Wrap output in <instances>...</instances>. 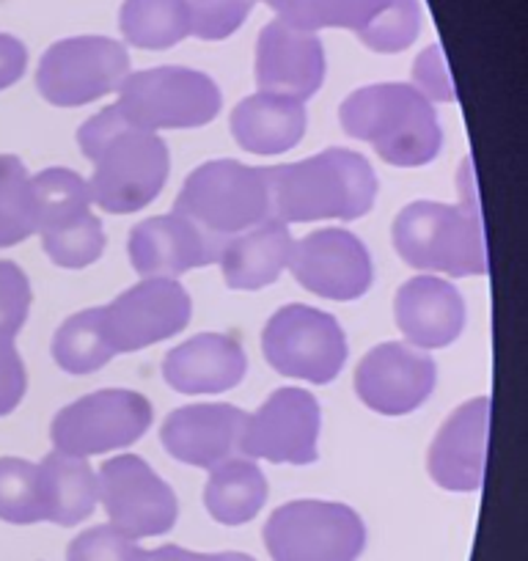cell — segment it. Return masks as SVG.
<instances>
[{
    "label": "cell",
    "mask_w": 528,
    "mask_h": 561,
    "mask_svg": "<svg viewBox=\"0 0 528 561\" xmlns=\"http://www.w3.org/2000/svg\"><path fill=\"white\" fill-rule=\"evenodd\" d=\"M242 424L245 413L234 404H187L163 421L160 438L174 460L213 471L240 457Z\"/></svg>",
    "instance_id": "20"
},
{
    "label": "cell",
    "mask_w": 528,
    "mask_h": 561,
    "mask_svg": "<svg viewBox=\"0 0 528 561\" xmlns=\"http://www.w3.org/2000/svg\"><path fill=\"white\" fill-rule=\"evenodd\" d=\"M53 358L69 375H91L116 358L102 306L78 311L58 328L53 339Z\"/></svg>",
    "instance_id": "27"
},
{
    "label": "cell",
    "mask_w": 528,
    "mask_h": 561,
    "mask_svg": "<svg viewBox=\"0 0 528 561\" xmlns=\"http://www.w3.org/2000/svg\"><path fill=\"white\" fill-rule=\"evenodd\" d=\"M490 438V399L477 397L460 404L429 446L427 468L438 488L473 493L484 484Z\"/></svg>",
    "instance_id": "19"
},
{
    "label": "cell",
    "mask_w": 528,
    "mask_h": 561,
    "mask_svg": "<svg viewBox=\"0 0 528 561\" xmlns=\"http://www.w3.org/2000/svg\"><path fill=\"white\" fill-rule=\"evenodd\" d=\"M320 440V402L303 388H278L271 399L245 415L240 457L248 460L309 466L317 460Z\"/></svg>",
    "instance_id": "13"
},
{
    "label": "cell",
    "mask_w": 528,
    "mask_h": 561,
    "mask_svg": "<svg viewBox=\"0 0 528 561\" xmlns=\"http://www.w3.org/2000/svg\"><path fill=\"white\" fill-rule=\"evenodd\" d=\"M31 284L23 267L14 262H0V350L14 347V339L23 331L31 311Z\"/></svg>",
    "instance_id": "34"
},
{
    "label": "cell",
    "mask_w": 528,
    "mask_h": 561,
    "mask_svg": "<svg viewBox=\"0 0 528 561\" xmlns=\"http://www.w3.org/2000/svg\"><path fill=\"white\" fill-rule=\"evenodd\" d=\"M438 369L427 350L402 342L377 344L355 369V393L380 415H408L435 391Z\"/></svg>",
    "instance_id": "16"
},
{
    "label": "cell",
    "mask_w": 528,
    "mask_h": 561,
    "mask_svg": "<svg viewBox=\"0 0 528 561\" xmlns=\"http://www.w3.org/2000/svg\"><path fill=\"white\" fill-rule=\"evenodd\" d=\"M393 317L411 347L440 350L466 331V300L460 289L440 275H416L397 293Z\"/></svg>",
    "instance_id": "21"
},
{
    "label": "cell",
    "mask_w": 528,
    "mask_h": 561,
    "mask_svg": "<svg viewBox=\"0 0 528 561\" xmlns=\"http://www.w3.org/2000/svg\"><path fill=\"white\" fill-rule=\"evenodd\" d=\"M116 107L136 127L193 129L220 113V89L209 75L187 67H158L133 72L118 85Z\"/></svg>",
    "instance_id": "6"
},
{
    "label": "cell",
    "mask_w": 528,
    "mask_h": 561,
    "mask_svg": "<svg viewBox=\"0 0 528 561\" xmlns=\"http://www.w3.org/2000/svg\"><path fill=\"white\" fill-rule=\"evenodd\" d=\"M80 152L91 160V202L111 215L141 213L169 180L171 158L158 133L136 127L116 105L105 107L78 133Z\"/></svg>",
    "instance_id": "1"
},
{
    "label": "cell",
    "mask_w": 528,
    "mask_h": 561,
    "mask_svg": "<svg viewBox=\"0 0 528 561\" xmlns=\"http://www.w3.org/2000/svg\"><path fill=\"white\" fill-rule=\"evenodd\" d=\"M325 80V50L320 36L284 20L262 28L256 42V83L262 94L306 102Z\"/></svg>",
    "instance_id": "18"
},
{
    "label": "cell",
    "mask_w": 528,
    "mask_h": 561,
    "mask_svg": "<svg viewBox=\"0 0 528 561\" xmlns=\"http://www.w3.org/2000/svg\"><path fill=\"white\" fill-rule=\"evenodd\" d=\"M226 242L180 213L147 218L129 231V264L141 278H180L220 259Z\"/></svg>",
    "instance_id": "17"
},
{
    "label": "cell",
    "mask_w": 528,
    "mask_h": 561,
    "mask_svg": "<svg viewBox=\"0 0 528 561\" xmlns=\"http://www.w3.org/2000/svg\"><path fill=\"white\" fill-rule=\"evenodd\" d=\"M391 240L402 262L427 273H444L451 278L487 275V242L477 198L468 204L413 202L397 215Z\"/></svg>",
    "instance_id": "4"
},
{
    "label": "cell",
    "mask_w": 528,
    "mask_h": 561,
    "mask_svg": "<svg viewBox=\"0 0 528 561\" xmlns=\"http://www.w3.org/2000/svg\"><path fill=\"white\" fill-rule=\"evenodd\" d=\"M248 371L245 350L226 333H198L171 350L163 377L180 393H223L240 386Z\"/></svg>",
    "instance_id": "22"
},
{
    "label": "cell",
    "mask_w": 528,
    "mask_h": 561,
    "mask_svg": "<svg viewBox=\"0 0 528 561\" xmlns=\"http://www.w3.org/2000/svg\"><path fill=\"white\" fill-rule=\"evenodd\" d=\"M413 89L429 102H455V85H451L449 67L438 45L427 47L413 64Z\"/></svg>",
    "instance_id": "36"
},
{
    "label": "cell",
    "mask_w": 528,
    "mask_h": 561,
    "mask_svg": "<svg viewBox=\"0 0 528 561\" xmlns=\"http://www.w3.org/2000/svg\"><path fill=\"white\" fill-rule=\"evenodd\" d=\"M39 477L45 520L56 523V526H74L96 510L100 482L85 457L50 451L39 462Z\"/></svg>",
    "instance_id": "25"
},
{
    "label": "cell",
    "mask_w": 528,
    "mask_h": 561,
    "mask_svg": "<svg viewBox=\"0 0 528 561\" xmlns=\"http://www.w3.org/2000/svg\"><path fill=\"white\" fill-rule=\"evenodd\" d=\"M174 213L196 220L220 240H231L273 218L267 169H253L237 160H209L187 176Z\"/></svg>",
    "instance_id": "5"
},
{
    "label": "cell",
    "mask_w": 528,
    "mask_h": 561,
    "mask_svg": "<svg viewBox=\"0 0 528 561\" xmlns=\"http://www.w3.org/2000/svg\"><path fill=\"white\" fill-rule=\"evenodd\" d=\"M273 561H358L366 526L358 512L336 501H289L264 523Z\"/></svg>",
    "instance_id": "7"
},
{
    "label": "cell",
    "mask_w": 528,
    "mask_h": 561,
    "mask_svg": "<svg viewBox=\"0 0 528 561\" xmlns=\"http://www.w3.org/2000/svg\"><path fill=\"white\" fill-rule=\"evenodd\" d=\"M292 234L289 226L278 218L264 220L242 234L231 237L220 253V270L229 289H253L271 287L273 280L287 270L289 253H292Z\"/></svg>",
    "instance_id": "23"
},
{
    "label": "cell",
    "mask_w": 528,
    "mask_h": 561,
    "mask_svg": "<svg viewBox=\"0 0 528 561\" xmlns=\"http://www.w3.org/2000/svg\"><path fill=\"white\" fill-rule=\"evenodd\" d=\"M193 304L176 278H144L133 289L102 306L107 336L118 353H138L187 328Z\"/></svg>",
    "instance_id": "14"
},
{
    "label": "cell",
    "mask_w": 528,
    "mask_h": 561,
    "mask_svg": "<svg viewBox=\"0 0 528 561\" xmlns=\"http://www.w3.org/2000/svg\"><path fill=\"white\" fill-rule=\"evenodd\" d=\"M218 561H256L248 553H218Z\"/></svg>",
    "instance_id": "40"
},
{
    "label": "cell",
    "mask_w": 528,
    "mask_h": 561,
    "mask_svg": "<svg viewBox=\"0 0 528 561\" xmlns=\"http://www.w3.org/2000/svg\"><path fill=\"white\" fill-rule=\"evenodd\" d=\"M152 402L144 393L105 388L67 404L53 419L50 438L61 455H105L138 444L152 427Z\"/></svg>",
    "instance_id": "10"
},
{
    "label": "cell",
    "mask_w": 528,
    "mask_h": 561,
    "mask_svg": "<svg viewBox=\"0 0 528 561\" xmlns=\"http://www.w3.org/2000/svg\"><path fill=\"white\" fill-rule=\"evenodd\" d=\"M96 482L107 520L127 537H160L174 528L180 517L176 493L149 468L144 457H111L102 462Z\"/></svg>",
    "instance_id": "12"
},
{
    "label": "cell",
    "mask_w": 528,
    "mask_h": 561,
    "mask_svg": "<svg viewBox=\"0 0 528 561\" xmlns=\"http://www.w3.org/2000/svg\"><path fill=\"white\" fill-rule=\"evenodd\" d=\"M264 358L278 375L328 386L347 364V336L336 317L311 306L278 309L262 331Z\"/></svg>",
    "instance_id": "9"
},
{
    "label": "cell",
    "mask_w": 528,
    "mask_h": 561,
    "mask_svg": "<svg viewBox=\"0 0 528 561\" xmlns=\"http://www.w3.org/2000/svg\"><path fill=\"white\" fill-rule=\"evenodd\" d=\"M278 20L300 31L349 28L369 50L402 53L418 39V0H264Z\"/></svg>",
    "instance_id": "8"
},
{
    "label": "cell",
    "mask_w": 528,
    "mask_h": 561,
    "mask_svg": "<svg viewBox=\"0 0 528 561\" xmlns=\"http://www.w3.org/2000/svg\"><path fill=\"white\" fill-rule=\"evenodd\" d=\"M256 0H182L191 34L204 42L229 39L248 20Z\"/></svg>",
    "instance_id": "33"
},
{
    "label": "cell",
    "mask_w": 528,
    "mask_h": 561,
    "mask_svg": "<svg viewBox=\"0 0 528 561\" xmlns=\"http://www.w3.org/2000/svg\"><path fill=\"white\" fill-rule=\"evenodd\" d=\"M273 218L282 224L358 220L375 207L377 174L349 149H325L309 160L267 169Z\"/></svg>",
    "instance_id": "2"
},
{
    "label": "cell",
    "mask_w": 528,
    "mask_h": 561,
    "mask_svg": "<svg viewBox=\"0 0 528 561\" xmlns=\"http://www.w3.org/2000/svg\"><path fill=\"white\" fill-rule=\"evenodd\" d=\"M42 248L50 256L53 264L67 270H80L94 264L105 251V231H102L100 218L94 213H83L72 220L50 226L39 231Z\"/></svg>",
    "instance_id": "32"
},
{
    "label": "cell",
    "mask_w": 528,
    "mask_h": 561,
    "mask_svg": "<svg viewBox=\"0 0 528 561\" xmlns=\"http://www.w3.org/2000/svg\"><path fill=\"white\" fill-rule=\"evenodd\" d=\"M144 556L147 550L138 539L127 537L111 523L78 534L67 548V561H144Z\"/></svg>",
    "instance_id": "35"
},
{
    "label": "cell",
    "mask_w": 528,
    "mask_h": 561,
    "mask_svg": "<svg viewBox=\"0 0 528 561\" xmlns=\"http://www.w3.org/2000/svg\"><path fill=\"white\" fill-rule=\"evenodd\" d=\"M267 493L271 488L262 468L248 457H231L209 471L204 504L209 515L223 526H242L262 512Z\"/></svg>",
    "instance_id": "26"
},
{
    "label": "cell",
    "mask_w": 528,
    "mask_h": 561,
    "mask_svg": "<svg viewBox=\"0 0 528 561\" xmlns=\"http://www.w3.org/2000/svg\"><path fill=\"white\" fill-rule=\"evenodd\" d=\"M129 75L124 45L107 36L61 39L42 56L36 89L50 105L80 107L118 91Z\"/></svg>",
    "instance_id": "11"
},
{
    "label": "cell",
    "mask_w": 528,
    "mask_h": 561,
    "mask_svg": "<svg viewBox=\"0 0 528 561\" xmlns=\"http://www.w3.org/2000/svg\"><path fill=\"white\" fill-rule=\"evenodd\" d=\"M25 388H28V375L25 364L14 347L0 350V415H9L23 402Z\"/></svg>",
    "instance_id": "37"
},
{
    "label": "cell",
    "mask_w": 528,
    "mask_h": 561,
    "mask_svg": "<svg viewBox=\"0 0 528 561\" xmlns=\"http://www.w3.org/2000/svg\"><path fill=\"white\" fill-rule=\"evenodd\" d=\"M287 267L300 287L325 300H358L375 280L369 251L347 229H320L295 242Z\"/></svg>",
    "instance_id": "15"
},
{
    "label": "cell",
    "mask_w": 528,
    "mask_h": 561,
    "mask_svg": "<svg viewBox=\"0 0 528 561\" xmlns=\"http://www.w3.org/2000/svg\"><path fill=\"white\" fill-rule=\"evenodd\" d=\"M344 133L364 140L397 169L433 163L444 147V129L427 96L408 83H377L353 91L338 111Z\"/></svg>",
    "instance_id": "3"
},
{
    "label": "cell",
    "mask_w": 528,
    "mask_h": 561,
    "mask_svg": "<svg viewBox=\"0 0 528 561\" xmlns=\"http://www.w3.org/2000/svg\"><path fill=\"white\" fill-rule=\"evenodd\" d=\"M309 113L298 100L253 94L231 111V135L251 154H282L303 140Z\"/></svg>",
    "instance_id": "24"
},
{
    "label": "cell",
    "mask_w": 528,
    "mask_h": 561,
    "mask_svg": "<svg viewBox=\"0 0 528 561\" xmlns=\"http://www.w3.org/2000/svg\"><path fill=\"white\" fill-rule=\"evenodd\" d=\"M0 520L34 526L45 520L39 466L20 457H0Z\"/></svg>",
    "instance_id": "31"
},
{
    "label": "cell",
    "mask_w": 528,
    "mask_h": 561,
    "mask_svg": "<svg viewBox=\"0 0 528 561\" xmlns=\"http://www.w3.org/2000/svg\"><path fill=\"white\" fill-rule=\"evenodd\" d=\"M39 231L31 174L23 160L0 154V248H12Z\"/></svg>",
    "instance_id": "29"
},
{
    "label": "cell",
    "mask_w": 528,
    "mask_h": 561,
    "mask_svg": "<svg viewBox=\"0 0 528 561\" xmlns=\"http://www.w3.org/2000/svg\"><path fill=\"white\" fill-rule=\"evenodd\" d=\"M28 69V47L9 34H0V91L18 83Z\"/></svg>",
    "instance_id": "38"
},
{
    "label": "cell",
    "mask_w": 528,
    "mask_h": 561,
    "mask_svg": "<svg viewBox=\"0 0 528 561\" xmlns=\"http://www.w3.org/2000/svg\"><path fill=\"white\" fill-rule=\"evenodd\" d=\"M118 28L141 50H169L191 36L182 0H124Z\"/></svg>",
    "instance_id": "28"
},
{
    "label": "cell",
    "mask_w": 528,
    "mask_h": 561,
    "mask_svg": "<svg viewBox=\"0 0 528 561\" xmlns=\"http://www.w3.org/2000/svg\"><path fill=\"white\" fill-rule=\"evenodd\" d=\"M144 561H218V553H196L176 545H163L158 550H147Z\"/></svg>",
    "instance_id": "39"
},
{
    "label": "cell",
    "mask_w": 528,
    "mask_h": 561,
    "mask_svg": "<svg viewBox=\"0 0 528 561\" xmlns=\"http://www.w3.org/2000/svg\"><path fill=\"white\" fill-rule=\"evenodd\" d=\"M31 187H34L36 213H39V231L89 213L94 204L89 182L78 171L47 169L31 176Z\"/></svg>",
    "instance_id": "30"
}]
</instances>
